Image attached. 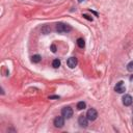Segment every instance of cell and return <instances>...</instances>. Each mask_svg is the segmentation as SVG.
I'll list each match as a JSON object with an SVG mask.
<instances>
[{"instance_id": "1", "label": "cell", "mask_w": 133, "mask_h": 133, "mask_svg": "<svg viewBox=\"0 0 133 133\" xmlns=\"http://www.w3.org/2000/svg\"><path fill=\"white\" fill-rule=\"evenodd\" d=\"M71 30H72V27L68 24H65V23H57L56 24V31L59 33L69 32Z\"/></svg>"}, {"instance_id": "20", "label": "cell", "mask_w": 133, "mask_h": 133, "mask_svg": "<svg viewBox=\"0 0 133 133\" xmlns=\"http://www.w3.org/2000/svg\"><path fill=\"white\" fill-rule=\"evenodd\" d=\"M132 123H133V122H132Z\"/></svg>"}, {"instance_id": "6", "label": "cell", "mask_w": 133, "mask_h": 133, "mask_svg": "<svg viewBox=\"0 0 133 133\" xmlns=\"http://www.w3.org/2000/svg\"><path fill=\"white\" fill-rule=\"evenodd\" d=\"M88 121H89V120L87 119L86 115H80L79 119H78V124H79L81 127L86 128L87 125H88Z\"/></svg>"}, {"instance_id": "18", "label": "cell", "mask_w": 133, "mask_h": 133, "mask_svg": "<svg viewBox=\"0 0 133 133\" xmlns=\"http://www.w3.org/2000/svg\"><path fill=\"white\" fill-rule=\"evenodd\" d=\"M130 81H132V82H133V75L130 77Z\"/></svg>"}, {"instance_id": "11", "label": "cell", "mask_w": 133, "mask_h": 133, "mask_svg": "<svg viewBox=\"0 0 133 133\" xmlns=\"http://www.w3.org/2000/svg\"><path fill=\"white\" fill-rule=\"evenodd\" d=\"M77 45H78V47H79V48H84L85 42H84L83 38H78V40H77Z\"/></svg>"}, {"instance_id": "17", "label": "cell", "mask_w": 133, "mask_h": 133, "mask_svg": "<svg viewBox=\"0 0 133 133\" xmlns=\"http://www.w3.org/2000/svg\"><path fill=\"white\" fill-rule=\"evenodd\" d=\"M49 99H59V96H50Z\"/></svg>"}, {"instance_id": "3", "label": "cell", "mask_w": 133, "mask_h": 133, "mask_svg": "<svg viewBox=\"0 0 133 133\" xmlns=\"http://www.w3.org/2000/svg\"><path fill=\"white\" fill-rule=\"evenodd\" d=\"M86 116H87V119H88L89 121H95V120L98 118V112H97L96 109L91 108V109H88V110H87Z\"/></svg>"}, {"instance_id": "14", "label": "cell", "mask_w": 133, "mask_h": 133, "mask_svg": "<svg viewBox=\"0 0 133 133\" xmlns=\"http://www.w3.org/2000/svg\"><path fill=\"white\" fill-rule=\"evenodd\" d=\"M127 70L129 72H133V61L129 62V64L127 65Z\"/></svg>"}, {"instance_id": "10", "label": "cell", "mask_w": 133, "mask_h": 133, "mask_svg": "<svg viewBox=\"0 0 133 133\" xmlns=\"http://www.w3.org/2000/svg\"><path fill=\"white\" fill-rule=\"evenodd\" d=\"M42 59L41 55H38V54H36V55H33L32 57H31V61L34 62V64H38V62H40Z\"/></svg>"}, {"instance_id": "9", "label": "cell", "mask_w": 133, "mask_h": 133, "mask_svg": "<svg viewBox=\"0 0 133 133\" xmlns=\"http://www.w3.org/2000/svg\"><path fill=\"white\" fill-rule=\"evenodd\" d=\"M76 107H77L78 110H83V109H85V107H86V104H85V102H83V101H81V102L77 103Z\"/></svg>"}, {"instance_id": "2", "label": "cell", "mask_w": 133, "mask_h": 133, "mask_svg": "<svg viewBox=\"0 0 133 133\" xmlns=\"http://www.w3.org/2000/svg\"><path fill=\"white\" fill-rule=\"evenodd\" d=\"M61 115L64 116L65 119H71L72 115H73V109L70 106L64 107L62 108V110H61Z\"/></svg>"}, {"instance_id": "8", "label": "cell", "mask_w": 133, "mask_h": 133, "mask_svg": "<svg viewBox=\"0 0 133 133\" xmlns=\"http://www.w3.org/2000/svg\"><path fill=\"white\" fill-rule=\"evenodd\" d=\"M77 58L76 57H70L68 61H66V64H68V66L70 69H74L75 66H77Z\"/></svg>"}, {"instance_id": "7", "label": "cell", "mask_w": 133, "mask_h": 133, "mask_svg": "<svg viewBox=\"0 0 133 133\" xmlns=\"http://www.w3.org/2000/svg\"><path fill=\"white\" fill-rule=\"evenodd\" d=\"M132 102H133V99L130 95H125L123 97V104L125 106H130L132 104Z\"/></svg>"}, {"instance_id": "5", "label": "cell", "mask_w": 133, "mask_h": 133, "mask_svg": "<svg viewBox=\"0 0 133 133\" xmlns=\"http://www.w3.org/2000/svg\"><path fill=\"white\" fill-rule=\"evenodd\" d=\"M65 125V118L64 116H56L54 119V126L57 127V128H62Z\"/></svg>"}, {"instance_id": "12", "label": "cell", "mask_w": 133, "mask_h": 133, "mask_svg": "<svg viewBox=\"0 0 133 133\" xmlns=\"http://www.w3.org/2000/svg\"><path fill=\"white\" fill-rule=\"evenodd\" d=\"M52 66H53V68H55V69L59 68V66H60V60L58 59V58L54 59V60L52 61Z\"/></svg>"}, {"instance_id": "15", "label": "cell", "mask_w": 133, "mask_h": 133, "mask_svg": "<svg viewBox=\"0 0 133 133\" xmlns=\"http://www.w3.org/2000/svg\"><path fill=\"white\" fill-rule=\"evenodd\" d=\"M83 18H85V19H86V20H88V21H93V18H91L89 16L85 15V14H83Z\"/></svg>"}, {"instance_id": "19", "label": "cell", "mask_w": 133, "mask_h": 133, "mask_svg": "<svg viewBox=\"0 0 133 133\" xmlns=\"http://www.w3.org/2000/svg\"><path fill=\"white\" fill-rule=\"evenodd\" d=\"M82 1H84V0H78V2H82Z\"/></svg>"}, {"instance_id": "13", "label": "cell", "mask_w": 133, "mask_h": 133, "mask_svg": "<svg viewBox=\"0 0 133 133\" xmlns=\"http://www.w3.org/2000/svg\"><path fill=\"white\" fill-rule=\"evenodd\" d=\"M50 31H51V29H50L48 26H45L44 28H42V32L44 33V34H47V33H49Z\"/></svg>"}, {"instance_id": "16", "label": "cell", "mask_w": 133, "mask_h": 133, "mask_svg": "<svg viewBox=\"0 0 133 133\" xmlns=\"http://www.w3.org/2000/svg\"><path fill=\"white\" fill-rule=\"evenodd\" d=\"M51 51H52L53 53L56 52V46H55V45H51Z\"/></svg>"}, {"instance_id": "4", "label": "cell", "mask_w": 133, "mask_h": 133, "mask_svg": "<svg viewBox=\"0 0 133 133\" xmlns=\"http://www.w3.org/2000/svg\"><path fill=\"white\" fill-rule=\"evenodd\" d=\"M114 91L119 94H123L126 92V87H125V84H124V81H119L118 83L115 84L114 86Z\"/></svg>"}]
</instances>
